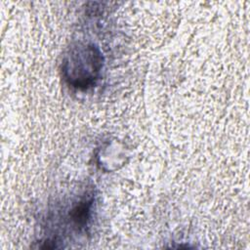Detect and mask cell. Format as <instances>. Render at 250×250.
<instances>
[{"label":"cell","instance_id":"obj_1","mask_svg":"<svg viewBox=\"0 0 250 250\" xmlns=\"http://www.w3.org/2000/svg\"><path fill=\"white\" fill-rule=\"evenodd\" d=\"M103 56L92 43H77L69 48L62 62L65 81L76 89L86 90L93 87L103 68Z\"/></svg>","mask_w":250,"mask_h":250},{"label":"cell","instance_id":"obj_2","mask_svg":"<svg viewBox=\"0 0 250 250\" xmlns=\"http://www.w3.org/2000/svg\"><path fill=\"white\" fill-rule=\"evenodd\" d=\"M93 197L85 196L70 211V218L75 227L82 229L87 226L91 216Z\"/></svg>","mask_w":250,"mask_h":250}]
</instances>
